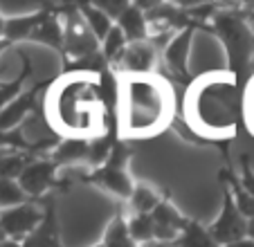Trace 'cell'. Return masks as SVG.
<instances>
[{"instance_id": "8", "label": "cell", "mask_w": 254, "mask_h": 247, "mask_svg": "<svg viewBox=\"0 0 254 247\" xmlns=\"http://www.w3.org/2000/svg\"><path fill=\"white\" fill-rule=\"evenodd\" d=\"M130 198H133L135 209H137L139 214H144V211L153 209L155 204H158V195H155L153 191L149 189V186H137V189L130 193Z\"/></svg>"}, {"instance_id": "5", "label": "cell", "mask_w": 254, "mask_h": 247, "mask_svg": "<svg viewBox=\"0 0 254 247\" xmlns=\"http://www.w3.org/2000/svg\"><path fill=\"white\" fill-rule=\"evenodd\" d=\"M36 218L39 216L29 207H18V204L5 207V211L0 214V229H5L7 234H23L34 227Z\"/></svg>"}, {"instance_id": "9", "label": "cell", "mask_w": 254, "mask_h": 247, "mask_svg": "<svg viewBox=\"0 0 254 247\" xmlns=\"http://www.w3.org/2000/svg\"><path fill=\"white\" fill-rule=\"evenodd\" d=\"M162 0H137V5L139 7H144V9H149V7H155V5H160Z\"/></svg>"}, {"instance_id": "1", "label": "cell", "mask_w": 254, "mask_h": 247, "mask_svg": "<svg viewBox=\"0 0 254 247\" xmlns=\"http://www.w3.org/2000/svg\"><path fill=\"white\" fill-rule=\"evenodd\" d=\"M99 74L72 70L52 81L45 90L43 115L59 137L92 142L106 135V104L99 92Z\"/></svg>"}, {"instance_id": "7", "label": "cell", "mask_w": 254, "mask_h": 247, "mask_svg": "<svg viewBox=\"0 0 254 247\" xmlns=\"http://www.w3.org/2000/svg\"><path fill=\"white\" fill-rule=\"evenodd\" d=\"M23 186L14 178H0V207H14L23 200Z\"/></svg>"}, {"instance_id": "6", "label": "cell", "mask_w": 254, "mask_h": 247, "mask_svg": "<svg viewBox=\"0 0 254 247\" xmlns=\"http://www.w3.org/2000/svg\"><path fill=\"white\" fill-rule=\"evenodd\" d=\"M241 122L245 130L254 137V74L245 81L243 90H241Z\"/></svg>"}, {"instance_id": "2", "label": "cell", "mask_w": 254, "mask_h": 247, "mask_svg": "<svg viewBox=\"0 0 254 247\" xmlns=\"http://www.w3.org/2000/svg\"><path fill=\"white\" fill-rule=\"evenodd\" d=\"M176 90L158 70L117 74V128L122 139H151L173 124Z\"/></svg>"}, {"instance_id": "3", "label": "cell", "mask_w": 254, "mask_h": 247, "mask_svg": "<svg viewBox=\"0 0 254 247\" xmlns=\"http://www.w3.org/2000/svg\"><path fill=\"white\" fill-rule=\"evenodd\" d=\"M241 115L239 79L225 67L198 74L185 90L183 122L202 139H232Z\"/></svg>"}, {"instance_id": "4", "label": "cell", "mask_w": 254, "mask_h": 247, "mask_svg": "<svg viewBox=\"0 0 254 247\" xmlns=\"http://www.w3.org/2000/svg\"><path fill=\"white\" fill-rule=\"evenodd\" d=\"M120 72L124 70H155L160 61V50L151 41L133 38L115 54Z\"/></svg>"}, {"instance_id": "10", "label": "cell", "mask_w": 254, "mask_h": 247, "mask_svg": "<svg viewBox=\"0 0 254 247\" xmlns=\"http://www.w3.org/2000/svg\"><path fill=\"white\" fill-rule=\"evenodd\" d=\"M2 155H5V153H2V151H0V157H2Z\"/></svg>"}]
</instances>
